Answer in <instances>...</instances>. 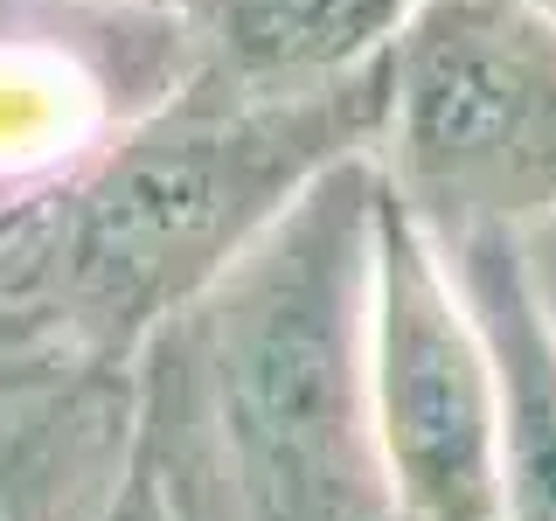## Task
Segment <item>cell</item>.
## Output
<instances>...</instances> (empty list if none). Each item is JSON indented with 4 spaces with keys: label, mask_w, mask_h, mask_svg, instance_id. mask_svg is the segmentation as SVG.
Masks as SVG:
<instances>
[{
    "label": "cell",
    "mask_w": 556,
    "mask_h": 521,
    "mask_svg": "<svg viewBox=\"0 0 556 521\" xmlns=\"http://www.w3.org/2000/svg\"><path fill=\"white\" fill-rule=\"evenodd\" d=\"M529 8H543V14H549V22H556V0H529Z\"/></svg>",
    "instance_id": "11"
},
{
    "label": "cell",
    "mask_w": 556,
    "mask_h": 521,
    "mask_svg": "<svg viewBox=\"0 0 556 521\" xmlns=\"http://www.w3.org/2000/svg\"><path fill=\"white\" fill-rule=\"evenodd\" d=\"M390 63L313 91H257L216 69L77 174L0 223V361H132L341 161L382 139Z\"/></svg>",
    "instance_id": "2"
},
{
    "label": "cell",
    "mask_w": 556,
    "mask_h": 521,
    "mask_svg": "<svg viewBox=\"0 0 556 521\" xmlns=\"http://www.w3.org/2000/svg\"><path fill=\"white\" fill-rule=\"evenodd\" d=\"M112 521H167V514H161V500H153L147 486H139V473H132V486H126V500H118Z\"/></svg>",
    "instance_id": "9"
},
{
    "label": "cell",
    "mask_w": 556,
    "mask_h": 521,
    "mask_svg": "<svg viewBox=\"0 0 556 521\" xmlns=\"http://www.w3.org/2000/svg\"><path fill=\"white\" fill-rule=\"evenodd\" d=\"M195 69V14L132 0H0V223L91 174Z\"/></svg>",
    "instance_id": "5"
},
{
    "label": "cell",
    "mask_w": 556,
    "mask_h": 521,
    "mask_svg": "<svg viewBox=\"0 0 556 521\" xmlns=\"http://www.w3.org/2000/svg\"><path fill=\"white\" fill-rule=\"evenodd\" d=\"M439 251L486 334V355H494L508 521H556V313L529 265V237L473 230L439 243Z\"/></svg>",
    "instance_id": "7"
},
{
    "label": "cell",
    "mask_w": 556,
    "mask_h": 521,
    "mask_svg": "<svg viewBox=\"0 0 556 521\" xmlns=\"http://www.w3.org/2000/svg\"><path fill=\"white\" fill-rule=\"evenodd\" d=\"M382 188L439 243L556 216V22L529 0H431L390 49Z\"/></svg>",
    "instance_id": "3"
},
{
    "label": "cell",
    "mask_w": 556,
    "mask_h": 521,
    "mask_svg": "<svg viewBox=\"0 0 556 521\" xmlns=\"http://www.w3.org/2000/svg\"><path fill=\"white\" fill-rule=\"evenodd\" d=\"M431 0H208L195 14L202 69L257 91H313L390 63Z\"/></svg>",
    "instance_id": "8"
},
{
    "label": "cell",
    "mask_w": 556,
    "mask_h": 521,
    "mask_svg": "<svg viewBox=\"0 0 556 521\" xmlns=\"http://www.w3.org/2000/svg\"><path fill=\"white\" fill-rule=\"evenodd\" d=\"M382 167L341 161L132 355L167 521H410L369 396Z\"/></svg>",
    "instance_id": "1"
},
{
    "label": "cell",
    "mask_w": 556,
    "mask_h": 521,
    "mask_svg": "<svg viewBox=\"0 0 556 521\" xmlns=\"http://www.w3.org/2000/svg\"><path fill=\"white\" fill-rule=\"evenodd\" d=\"M132 8H167V14H202L208 0H132Z\"/></svg>",
    "instance_id": "10"
},
{
    "label": "cell",
    "mask_w": 556,
    "mask_h": 521,
    "mask_svg": "<svg viewBox=\"0 0 556 521\" xmlns=\"http://www.w3.org/2000/svg\"><path fill=\"white\" fill-rule=\"evenodd\" d=\"M132 439V361H0V521H112Z\"/></svg>",
    "instance_id": "6"
},
{
    "label": "cell",
    "mask_w": 556,
    "mask_h": 521,
    "mask_svg": "<svg viewBox=\"0 0 556 521\" xmlns=\"http://www.w3.org/2000/svg\"><path fill=\"white\" fill-rule=\"evenodd\" d=\"M369 396L410 521H508L501 500V382L445 251L382 188Z\"/></svg>",
    "instance_id": "4"
}]
</instances>
